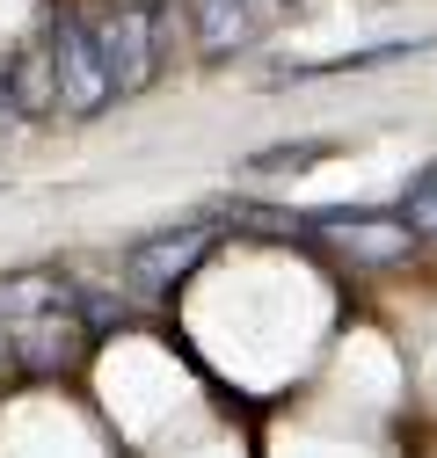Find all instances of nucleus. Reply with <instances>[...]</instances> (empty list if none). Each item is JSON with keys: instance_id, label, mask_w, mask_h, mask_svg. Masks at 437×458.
Listing matches in <instances>:
<instances>
[{"instance_id": "nucleus-1", "label": "nucleus", "mask_w": 437, "mask_h": 458, "mask_svg": "<svg viewBox=\"0 0 437 458\" xmlns=\"http://www.w3.org/2000/svg\"><path fill=\"white\" fill-rule=\"evenodd\" d=\"M0 320L15 335V364L30 371H73L88 357V327L73 320V292L59 276H8L0 284Z\"/></svg>"}, {"instance_id": "nucleus-2", "label": "nucleus", "mask_w": 437, "mask_h": 458, "mask_svg": "<svg viewBox=\"0 0 437 458\" xmlns=\"http://www.w3.org/2000/svg\"><path fill=\"white\" fill-rule=\"evenodd\" d=\"M88 37L102 51L117 95H139L160 81V59H168V15L153 0H109V8H88Z\"/></svg>"}, {"instance_id": "nucleus-3", "label": "nucleus", "mask_w": 437, "mask_h": 458, "mask_svg": "<svg viewBox=\"0 0 437 458\" xmlns=\"http://www.w3.org/2000/svg\"><path fill=\"white\" fill-rule=\"evenodd\" d=\"M44 59H51V109H59V117H95V109L117 102V81H109L102 51L88 37V15H59L51 22Z\"/></svg>"}, {"instance_id": "nucleus-4", "label": "nucleus", "mask_w": 437, "mask_h": 458, "mask_svg": "<svg viewBox=\"0 0 437 458\" xmlns=\"http://www.w3.org/2000/svg\"><path fill=\"white\" fill-rule=\"evenodd\" d=\"M211 225H168V233H146L132 255H124V284L132 292H146V299H168L176 284L211 255Z\"/></svg>"}, {"instance_id": "nucleus-5", "label": "nucleus", "mask_w": 437, "mask_h": 458, "mask_svg": "<svg viewBox=\"0 0 437 458\" xmlns=\"http://www.w3.org/2000/svg\"><path fill=\"white\" fill-rule=\"evenodd\" d=\"M285 0H197V44L211 51V59H234V51H248L270 15H278Z\"/></svg>"}, {"instance_id": "nucleus-6", "label": "nucleus", "mask_w": 437, "mask_h": 458, "mask_svg": "<svg viewBox=\"0 0 437 458\" xmlns=\"http://www.w3.org/2000/svg\"><path fill=\"white\" fill-rule=\"evenodd\" d=\"M401 218H408V233H430V241H437V167H430V175H423V182L408 190Z\"/></svg>"}, {"instance_id": "nucleus-7", "label": "nucleus", "mask_w": 437, "mask_h": 458, "mask_svg": "<svg viewBox=\"0 0 437 458\" xmlns=\"http://www.w3.org/2000/svg\"><path fill=\"white\" fill-rule=\"evenodd\" d=\"M313 160H328V146H278V153H255L248 175H278V167H292V175H299V167H313Z\"/></svg>"}, {"instance_id": "nucleus-8", "label": "nucleus", "mask_w": 437, "mask_h": 458, "mask_svg": "<svg viewBox=\"0 0 437 458\" xmlns=\"http://www.w3.org/2000/svg\"><path fill=\"white\" fill-rule=\"evenodd\" d=\"M15 364V335H8V320H0V371Z\"/></svg>"}, {"instance_id": "nucleus-9", "label": "nucleus", "mask_w": 437, "mask_h": 458, "mask_svg": "<svg viewBox=\"0 0 437 458\" xmlns=\"http://www.w3.org/2000/svg\"><path fill=\"white\" fill-rule=\"evenodd\" d=\"M285 8H306V0H285Z\"/></svg>"}]
</instances>
